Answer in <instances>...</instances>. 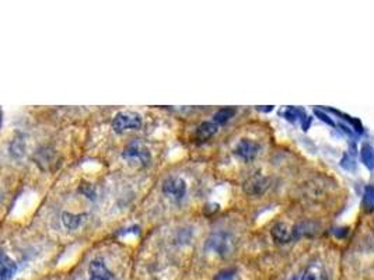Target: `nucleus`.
<instances>
[{
  "label": "nucleus",
  "instance_id": "1",
  "mask_svg": "<svg viewBox=\"0 0 374 280\" xmlns=\"http://www.w3.org/2000/svg\"><path fill=\"white\" fill-rule=\"evenodd\" d=\"M206 248L219 257H228L234 250V239L228 233H215L206 241Z\"/></svg>",
  "mask_w": 374,
  "mask_h": 280
},
{
  "label": "nucleus",
  "instance_id": "2",
  "mask_svg": "<svg viewBox=\"0 0 374 280\" xmlns=\"http://www.w3.org/2000/svg\"><path fill=\"white\" fill-rule=\"evenodd\" d=\"M142 117L136 112L130 111H122L118 112L117 115L112 119L111 126L114 129V132L118 134L123 133V132H128V130H138L141 129Z\"/></svg>",
  "mask_w": 374,
  "mask_h": 280
},
{
  "label": "nucleus",
  "instance_id": "3",
  "mask_svg": "<svg viewBox=\"0 0 374 280\" xmlns=\"http://www.w3.org/2000/svg\"><path fill=\"white\" fill-rule=\"evenodd\" d=\"M187 189V182L184 181L182 178H180V177H176V175L168 177L161 185V191H163L164 195L168 196L174 202H180V200L185 198Z\"/></svg>",
  "mask_w": 374,
  "mask_h": 280
},
{
  "label": "nucleus",
  "instance_id": "4",
  "mask_svg": "<svg viewBox=\"0 0 374 280\" xmlns=\"http://www.w3.org/2000/svg\"><path fill=\"white\" fill-rule=\"evenodd\" d=\"M122 157L126 158V160H130V161H138V163H141L145 167V165L150 163L152 154H150L149 149L142 142L136 140V142L130 143L125 149V152L122 153Z\"/></svg>",
  "mask_w": 374,
  "mask_h": 280
},
{
  "label": "nucleus",
  "instance_id": "5",
  "mask_svg": "<svg viewBox=\"0 0 374 280\" xmlns=\"http://www.w3.org/2000/svg\"><path fill=\"white\" fill-rule=\"evenodd\" d=\"M259 150H261V146L258 145L257 142H254L251 139H241L237 143L235 149H234V154L239 156L243 161L248 163V161L255 160Z\"/></svg>",
  "mask_w": 374,
  "mask_h": 280
},
{
  "label": "nucleus",
  "instance_id": "6",
  "mask_svg": "<svg viewBox=\"0 0 374 280\" xmlns=\"http://www.w3.org/2000/svg\"><path fill=\"white\" fill-rule=\"evenodd\" d=\"M269 187V181L266 177L261 174H255L250 177L246 182H244V191L251 196H261Z\"/></svg>",
  "mask_w": 374,
  "mask_h": 280
},
{
  "label": "nucleus",
  "instance_id": "7",
  "mask_svg": "<svg viewBox=\"0 0 374 280\" xmlns=\"http://www.w3.org/2000/svg\"><path fill=\"white\" fill-rule=\"evenodd\" d=\"M270 235L276 244H289L294 241V231L293 227H289L286 223H276L275 226L270 230Z\"/></svg>",
  "mask_w": 374,
  "mask_h": 280
},
{
  "label": "nucleus",
  "instance_id": "8",
  "mask_svg": "<svg viewBox=\"0 0 374 280\" xmlns=\"http://www.w3.org/2000/svg\"><path fill=\"white\" fill-rule=\"evenodd\" d=\"M88 277L90 280H114V274L106 263L95 259L88 266Z\"/></svg>",
  "mask_w": 374,
  "mask_h": 280
},
{
  "label": "nucleus",
  "instance_id": "9",
  "mask_svg": "<svg viewBox=\"0 0 374 280\" xmlns=\"http://www.w3.org/2000/svg\"><path fill=\"white\" fill-rule=\"evenodd\" d=\"M301 280H329V274L321 262H313L305 268Z\"/></svg>",
  "mask_w": 374,
  "mask_h": 280
},
{
  "label": "nucleus",
  "instance_id": "10",
  "mask_svg": "<svg viewBox=\"0 0 374 280\" xmlns=\"http://www.w3.org/2000/svg\"><path fill=\"white\" fill-rule=\"evenodd\" d=\"M2 269H0V280H12L17 272V263L9 258L6 254L2 255Z\"/></svg>",
  "mask_w": 374,
  "mask_h": 280
},
{
  "label": "nucleus",
  "instance_id": "11",
  "mask_svg": "<svg viewBox=\"0 0 374 280\" xmlns=\"http://www.w3.org/2000/svg\"><path fill=\"white\" fill-rule=\"evenodd\" d=\"M87 215H77V213H72V212H64L62 213V223L67 230H77L82 226L84 220H86Z\"/></svg>",
  "mask_w": 374,
  "mask_h": 280
},
{
  "label": "nucleus",
  "instance_id": "12",
  "mask_svg": "<svg viewBox=\"0 0 374 280\" xmlns=\"http://www.w3.org/2000/svg\"><path fill=\"white\" fill-rule=\"evenodd\" d=\"M217 132V123L215 122H202L199 125L198 128H196V132H195V136H196V139L198 140H202V142H205V140L211 139L213 134Z\"/></svg>",
  "mask_w": 374,
  "mask_h": 280
},
{
  "label": "nucleus",
  "instance_id": "13",
  "mask_svg": "<svg viewBox=\"0 0 374 280\" xmlns=\"http://www.w3.org/2000/svg\"><path fill=\"white\" fill-rule=\"evenodd\" d=\"M360 160L366 168L374 171V147L370 143H363L360 147Z\"/></svg>",
  "mask_w": 374,
  "mask_h": 280
},
{
  "label": "nucleus",
  "instance_id": "14",
  "mask_svg": "<svg viewBox=\"0 0 374 280\" xmlns=\"http://www.w3.org/2000/svg\"><path fill=\"white\" fill-rule=\"evenodd\" d=\"M279 115H282L283 118H286L287 121H289V122H292V123L296 122L297 119H301V121H304V119L307 118V115H305L304 110H301V108H296V107H289V108H286L285 111L279 112Z\"/></svg>",
  "mask_w": 374,
  "mask_h": 280
},
{
  "label": "nucleus",
  "instance_id": "15",
  "mask_svg": "<svg viewBox=\"0 0 374 280\" xmlns=\"http://www.w3.org/2000/svg\"><path fill=\"white\" fill-rule=\"evenodd\" d=\"M235 112H237L235 108H222L213 115V122L217 125H223V123L228 122L235 115Z\"/></svg>",
  "mask_w": 374,
  "mask_h": 280
},
{
  "label": "nucleus",
  "instance_id": "16",
  "mask_svg": "<svg viewBox=\"0 0 374 280\" xmlns=\"http://www.w3.org/2000/svg\"><path fill=\"white\" fill-rule=\"evenodd\" d=\"M24 152H25V145H24V142L21 139H16L10 145V154L14 158L23 157Z\"/></svg>",
  "mask_w": 374,
  "mask_h": 280
},
{
  "label": "nucleus",
  "instance_id": "17",
  "mask_svg": "<svg viewBox=\"0 0 374 280\" xmlns=\"http://www.w3.org/2000/svg\"><path fill=\"white\" fill-rule=\"evenodd\" d=\"M363 206L370 212L374 210V188L367 187L364 189V196H363Z\"/></svg>",
  "mask_w": 374,
  "mask_h": 280
},
{
  "label": "nucleus",
  "instance_id": "18",
  "mask_svg": "<svg viewBox=\"0 0 374 280\" xmlns=\"http://www.w3.org/2000/svg\"><path fill=\"white\" fill-rule=\"evenodd\" d=\"M341 167L346 171H355L356 169V163H355V158L352 157L351 154H344V157L341 160Z\"/></svg>",
  "mask_w": 374,
  "mask_h": 280
},
{
  "label": "nucleus",
  "instance_id": "19",
  "mask_svg": "<svg viewBox=\"0 0 374 280\" xmlns=\"http://www.w3.org/2000/svg\"><path fill=\"white\" fill-rule=\"evenodd\" d=\"M79 191H80V193H83L86 198L93 199V200L95 199V189H94V187L91 184H82L80 188H79Z\"/></svg>",
  "mask_w": 374,
  "mask_h": 280
},
{
  "label": "nucleus",
  "instance_id": "20",
  "mask_svg": "<svg viewBox=\"0 0 374 280\" xmlns=\"http://www.w3.org/2000/svg\"><path fill=\"white\" fill-rule=\"evenodd\" d=\"M314 115H316L318 119H321L322 122L324 123H327V125H329V126H335V122H333V119L329 115H328L327 112H324L322 110H314Z\"/></svg>",
  "mask_w": 374,
  "mask_h": 280
},
{
  "label": "nucleus",
  "instance_id": "21",
  "mask_svg": "<svg viewBox=\"0 0 374 280\" xmlns=\"http://www.w3.org/2000/svg\"><path fill=\"white\" fill-rule=\"evenodd\" d=\"M235 276V270L234 269H224L222 272L216 274L215 280H233Z\"/></svg>",
  "mask_w": 374,
  "mask_h": 280
},
{
  "label": "nucleus",
  "instance_id": "22",
  "mask_svg": "<svg viewBox=\"0 0 374 280\" xmlns=\"http://www.w3.org/2000/svg\"><path fill=\"white\" fill-rule=\"evenodd\" d=\"M338 126H339V128H341V129H342V130H344V132H345V133L348 134V136H353V130H352V129L348 128V126H345V125H344V123H339Z\"/></svg>",
  "mask_w": 374,
  "mask_h": 280
},
{
  "label": "nucleus",
  "instance_id": "23",
  "mask_svg": "<svg viewBox=\"0 0 374 280\" xmlns=\"http://www.w3.org/2000/svg\"><path fill=\"white\" fill-rule=\"evenodd\" d=\"M310 123H311V118L310 117H307L305 119H304L303 125H301V126H303L304 132H305V130H309V128H310Z\"/></svg>",
  "mask_w": 374,
  "mask_h": 280
},
{
  "label": "nucleus",
  "instance_id": "24",
  "mask_svg": "<svg viewBox=\"0 0 374 280\" xmlns=\"http://www.w3.org/2000/svg\"><path fill=\"white\" fill-rule=\"evenodd\" d=\"M258 111H261V112H270V111H274V107H258L257 108Z\"/></svg>",
  "mask_w": 374,
  "mask_h": 280
}]
</instances>
